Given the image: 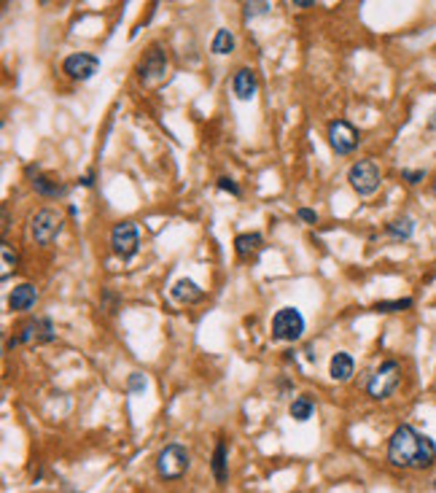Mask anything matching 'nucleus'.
Listing matches in <instances>:
<instances>
[{
    "instance_id": "nucleus-21",
    "label": "nucleus",
    "mask_w": 436,
    "mask_h": 493,
    "mask_svg": "<svg viewBox=\"0 0 436 493\" xmlns=\"http://www.w3.org/2000/svg\"><path fill=\"white\" fill-rule=\"evenodd\" d=\"M213 475L218 482H226V445L218 442L216 450H213Z\"/></svg>"
},
{
    "instance_id": "nucleus-26",
    "label": "nucleus",
    "mask_w": 436,
    "mask_h": 493,
    "mask_svg": "<svg viewBox=\"0 0 436 493\" xmlns=\"http://www.w3.org/2000/svg\"><path fill=\"white\" fill-rule=\"evenodd\" d=\"M401 178H404L406 184H421L423 178H425V170H404V173H401Z\"/></svg>"
},
{
    "instance_id": "nucleus-15",
    "label": "nucleus",
    "mask_w": 436,
    "mask_h": 493,
    "mask_svg": "<svg viewBox=\"0 0 436 493\" xmlns=\"http://www.w3.org/2000/svg\"><path fill=\"white\" fill-rule=\"evenodd\" d=\"M353 370H356V364H353V356L350 354H334L331 356V364H329V372L334 380H340V383H347L350 377H353Z\"/></svg>"
},
{
    "instance_id": "nucleus-16",
    "label": "nucleus",
    "mask_w": 436,
    "mask_h": 493,
    "mask_svg": "<svg viewBox=\"0 0 436 493\" xmlns=\"http://www.w3.org/2000/svg\"><path fill=\"white\" fill-rule=\"evenodd\" d=\"M235 248H237V256L240 259H251V256H256L264 248V237L259 232H245V235H237Z\"/></svg>"
},
{
    "instance_id": "nucleus-11",
    "label": "nucleus",
    "mask_w": 436,
    "mask_h": 493,
    "mask_svg": "<svg viewBox=\"0 0 436 493\" xmlns=\"http://www.w3.org/2000/svg\"><path fill=\"white\" fill-rule=\"evenodd\" d=\"M167 73V57L165 51L159 46H151L149 54H146V60L140 62V68H137V76L143 84H154V81H159V78H165Z\"/></svg>"
},
{
    "instance_id": "nucleus-24",
    "label": "nucleus",
    "mask_w": 436,
    "mask_h": 493,
    "mask_svg": "<svg viewBox=\"0 0 436 493\" xmlns=\"http://www.w3.org/2000/svg\"><path fill=\"white\" fill-rule=\"evenodd\" d=\"M245 8V16L251 19V16H261V14H270L272 3H245L242 6Z\"/></svg>"
},
{
    "instance_id": "nucleus-28",
    "label": "nucleus",
    "mask_w": 436,
    "mask_h": 493,
    "mask_svg": "<svg viewBox=\"0 0 436 493\" xmlns=\"http://www.w3.org/2000/svg\"><path fill=\"white\" fill-rule=\"evenodd\" d=\"M299 218L301 221H307V224H318V213L316 211H310V208H299Z\"/></svg>"
},
{
    "instance_id": "nucleus-7",
    "label": "nucleus",
    "mask_w": 436,
    "mask_h": 493,
    "mask_svg": "<svg viewBox=\"0 0 436 493\" xmlns=\"http://www.w3.org/2000/svg\"><path fill=\"white\" fill-rule=\"evenodd\" d=\"M111 248L121 259H132L140 248V232L135 221H121L111 232Z\"/></svg>"
},
{
    "instance_id": "nucleus-14",
    "label": "nucleus",
    "mask_w": 436,
    "mask_h": 493,
    "mask_svg": "<svg viewBox=\"0 0 436 493\" xmlns=\"http://www.w3.org/2000/svg\"><path fill=\"white\" fill-rule=\"evenodd\" d=\"M173 299L175 302H183V305H194L202 299V289L197 286L194 280H189V277H181V280H175V286H173Z\"/></svg>"
},
{
    "instance_id": "nucleus-25",
    "label": "nucleus",
    "mask_w": 436,
    "mask_h": 493,
    "mask_svg": "<svg viewBox=\"0 0 436 493\" xmlns=\"http://www.w3.org/2000/svg\"><path fill=\"white\" fill-rule=\"evenodd\" d=\"M218 189H221V192H229V194H235V197H240L242 194L240 186L235 184L232 178H218Z\"/></svg>"
},
{
    "instance_id": "nucleus-5",
    "label": "nucleus",
    "mask_w": 436,
    "mask_h": 493,
    "mask_svg": "<svg viewBox=\"0 0 436 493\" xmlns=\"http://www.w3.org/2000/svg\"><path fill=\"white\" fill-rule=\"evenodd\" d=\"M304 335V316L297 308H283L272 318V337L280 342H297Z\"/></svg>"
},
{
    "instance_id": "nucleus-2",
    "label": "nucleus",
    "mask_w": 436,
    "mask_h": 493,
    "mask_svg": "<svg viewBox=\"0 0 436 493\" xmlns=\"http://www.w3.org/2000/svg\"><path fill=\"white\" fill-rule=\"evenodd\" d=\"M189 466H192V456L183 445H167L156 456V472L162 480L183 478L189 472Z\"/></svg>"
},
{
    "instance_id": "nucleus-1",
    "label": "nucleus",
    "mask_w": 436,
    "mask_h": 493,
    "mask_svg": "<svg viewBox=\"0 0 436 493\" xmlns=\"http://www.w3.org/2000/svg\"><path fill=\"white\" fill-rule=\"evenodd\" d=\"M388 461L399 469H428L436 461V442L412 426H399L388 442Z\"/></svg>"
},
{
    "instance_id": "nucleus-22",
    "label": "nucleus",
    "mask_w": 436,
    "mask_h": 493,
    "mask_svg": "<svg viewBox=\"0 0 436 493\" xmlns=\"http://www.w3.org/2000/svg\"><path fill=\"white\" fill-rule=\"evenodd\" d=\"M232 49H235V35H232L229 30L216 32V38H213V44H211L213 54H229Z\"/></svg>"
},
{
    "instance_id": "nucleus-31",
    "label": "nucleus",
    "mask_w": 436,
    "mask_h": 493,
    "mask_svg": "<svg viewBox=\"0 0 436 493\" xmlns=\"http://www.w3.org/2000/svg\"><path fill=\"white\" fill-rule=\"evenodd\" d=\"M94 184V181H92V173L89 175H84V178H81V186H92Z\"/></svg>"
},
{
    "instance_id": "nucleus-18",
    "label": "nucleus",
    "mask_w": 436,
    "mask_h": 493,
    "mask_svg": "<svg viewBox=\"0 0 436 493\" xmlns=\"http://www.w3.org/2000/svg\"><path fill=\"white\" fill-rule=\"evenodd\" d=\"M288 413H291V418H294V420L304 423V420H310V418H313V413H316V404H313V399H310V397H299V399L291 401Z\"/></svg>"
},
{
    "instance_id": "nucleus-30",
    "label": "nucleus",
    "mask_w": 436,
    "mask_h": 493,
    "mask_svg": "<svg viewBox=\"0 0 436 493\" xmlns=\"http://www.w3.org/2000/svg\"><path fill=\"white\" fill-rule=\"evenodd\" d=\"M294 6H299V8H310V6H316V3H313V0H297Z\"/></svg>"
},
{
    "instance_id": "nucleus-33",
    "label": "nucleus",
    "mask_w": 436,
    "mask_h": 493,
    "mask_svg": "<svg viewBox=\"0 0 436 493\" xmlns=\"http://www.w3.org/2000/svg\"><path fill=\"white\" fill-rule=\"evenodd\" d=\"M434 491H436V480H434Z\"/></svg>"
},
{
    "instance_id": "nucleus-19",
    "label": "nucleus",
    "mask_w": 436,
    "mask_h": 493,
    "mask_svg": "<svg viewBox=\"0 0 436 493\" xmlns=\"http://www.w3.org/2000/svg\"><path fill=\"white\" fill-rule=\"evenodd\" d=\"M385 232L391 235L393 240H409L412 232H415V221H412V218H396V221H391V224L385 227Z\"/></svg>"
},
{
    "instance_id": "nucleus-32",
    "label": "nucleus",
    "mask_w": 436,
    "mask_h": 493,
    "mask_svg": "<svg viewBox=\"0 0 436 493\" xmlns=\"http://www.w3.org/2000/svg\"><path fill=\"white\" fill-rule=\"evenodd\" d=\"M431 192H434V197H436V181H434V186H431Z\"/></svg>"
},
{
    "instance_id": "nucleus-10",
    "label": "nucleus",
    "mask_w": 436,
    "mask_h": 493,
    "mask_svg": "<svg viewBox=\"0 0 436 493\" xmlns=\"http://www.w3.org/2000/svg\"><path fill=\"white\" fill-rule=\"evenodd\" d=\"M62 70L73 78V81H89V78L100 70V60H97L94 54H84V51H78V54L65 57Z\"/></svg>"
},
{
    "instance_id": "nucleus-9",
    "label": "nucleus",
    "mask_w": 436,
    "mask_h": 493,
    "mask_svg": "<svg viewBox=\"0 0 436 493\" xmlns=\"http://www.w3.org/2000/svg\"><path fill=\"white\" fill-rule=\"evenodd\" d=\"M359 130L353 127L350 122L345 119H337V122L329 124V146L337 151V154H350V151H356V146H359Z\"/></svg>"
},
{
    "instance_id": "nucleus-20",
    "label": "nucleus",
    "mask_w": 436,
    "mask_h": 493,
    "mask_svg": "<svg viewBox=\"0 0 436 493\" xmlns=\"http://www.w3.org/2000/svg\"><path fill=\"white\" fill-rule=\"evenodd\" d=\"M0 264H3V273H0V277H3V280H8L11 273H16V264H19V256H16V251L8 246V243H3V248H0Z\"/></svg>"
},
{
    "instance_id": "nucleus-23",
    "label": "nucleus",
    "mask_w": 436,
    "mask_h": 493,
    "mask_svg": "<svg viewBox=\"0 0 436 493\" xmlns=\"http://www.w3.org/2000/svg\"><path fill=\"white\" fill-rule=\"evenodd\" d=\"M415 305L409 297H404V299H388V302H377L375 308V313H401V310H409Z\"/></svg>"
},
{
    "instance_id": "nucleus-17",
    "label": "nucleus",
    "mask_w": 436,
    "mask_h": 493,
    "mask_svg": "<svg viewBox=\"0 0 436 493\" xmlns=\"http://www.w3.org/2000/svg\"><path fill=\"white\" fill-rule=\"evenodd\" d=\"M32 189H35L41 197H65V194H68L65 184H62L60 178H54V175H35V178H32Z\"/></svg>"
},
{
    "instance_id": "nucleus-6",
    "label": "nucleus",
    "mask_w": 436,
    "mask_h": 493,
    "mask_svg": "<svg viewBox=\"0 0 436 493\" xmlns=\"http://www.w3.org/2000/svg\"><path fill=\"white\" fill-rule=\"evenodd\" d=\"M347 181L353 186V192H359L361 197H369L380 189V168L372 159H361L347 170Z\"/></svg>"
},
{
    "instance_id": "nucleus-29",
    "label": "nucleus",
    "mask_w": 436,
    "mask_h": 493,
    "mask_svg": "<svg viewBox=\"0 0 436 493\" xmlns=\"http://www.w3.org/2000/svg\"><path fill=\"white\" fill-rule=\"evenodd\" d=\"M6 235H8V211L3 208V237H6Z\"/></svg>"
},
{
    "instance_id": "nucleus-13",
    "label": "nucleus",
    "mask_w": 436,
    "mask_h": 493,
    "mask_svg": "<svg viewBox=\"0 0 436 493\" xmlns=\"http://www.w3.org/2000/svg\"><path fill=\"white\" fill-rule=\"evenodd\" d=\"M232 92L237 94V100H251L256 94V73L251 68H240L232 78Z\"/></svg>"
},
{
    "instance_id": "nucleus-27",
    "label": "nucleus",
    "mask_w": 436,
    "mask_h": 493,
    "mask_svg": "<svg viewBox=\"0 0 436 493\" xmlns=\"http://www.w3.org/2000/svg\"><path fill=\"white\" fill-rule=\"evenodd\" d=\"M130 391H132V394H135V391H143V388H146V377H143V375H140V372H132V375H130Z\"/></svg>"
},
{
    "instance_id": "nucleus-8",
    "label": "nucleus",
    "mask_w": 436,
    "mask_h": 493,
    "mask_svg": "<svg viewBox=\"0 0 436 493\" xmlns=\"http://www.w3.org/2000/svg\"><path fill=\"white\" fill-rule=\"evenodd\" d=\"M30 232H32V240H35L38 246H49V243L62 232V216L57 211H51V208H44V211H38V213L32 216Z\"/></svg>"
},
{
    "instance_id": "nucleus-12",
    "label": "nucleus",
    "mask_w": 436,
    "mask_h": 493,
    "mask_svg": "<svg viewBox=\"0 0 436 493\" xmlns=\"http://www.w3.org/2000/svg\"><path fill=\"white\" fill-rule=\"evenodd\" d=\"M35 302H38V289L32 283H19L14 292H11V297H8V308L19 310V313L30 310Z\"/></svg>"
},
{
    "instance_id": "nucleus-3",
    "label": "nucleus",
    "mask_w": 436,
    "mask_h": 493,
    "mask_svg": "<svg viewBox=\"0 0 436 493\" xmlns=\"http://www.w3.org/2000/svg\"><path fill=\"white\" fill-rule=\"evenodd\" d=\"M399 383H401V367L396 361H382L372 372V377L366 383V391H369L372 399H388L393 391L399 388Z\"/></svg>"
},
{
    "instance_id": "nucleus-4",
    "label": "nucleus",
    "mask_w": 436,
    "mask_h": 493,
    "mask_svg": "<svg viewBox=\"0 0 436 493\" xmlns=\"http://www.w3.org/2000/svg\"><path fill=\"white\" fill-rule=\"evenodd\" d=\"M54 339H57V329L51 324V318L35 316V318L19 326V335L8 345H46V342H54Z\"/></svg>"
}]
</instances>
